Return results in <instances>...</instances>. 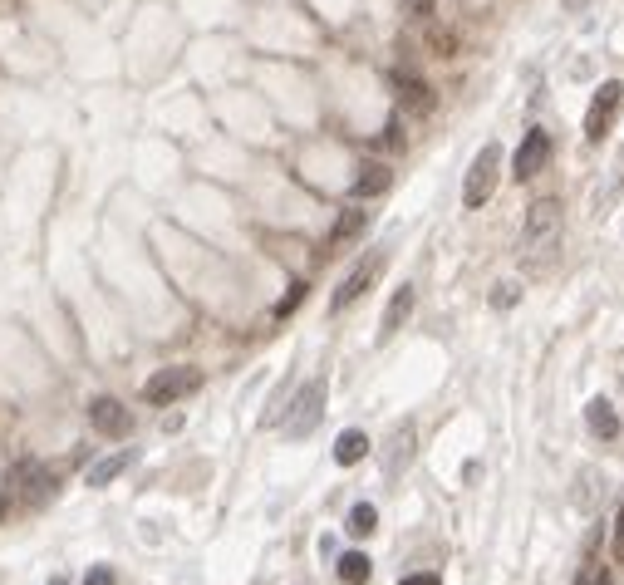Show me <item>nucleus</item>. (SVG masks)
Wrapping results in <instances>:
<instances>
[{"label": "nucleus", "instance_id": "nucleus-14", "mask_svg": "<svg viewBox=\"0 0 624 585\" xmlns=\"http://www.w3.org/2000/svg\"><path fill=\"white\" fill-rule=\"evenodd\" d=\"M369 227V207H344L340 222H335V232H330V241L335 246H344V241H354V236Z\"/></svg>", "mask_w": 624, "mask_h": 585}, {"label": "nucleus", "instance_id": "nucleus-26", "mask_svg": "<svg viewBox=\"0 0 624 585\" xmlns=\"http://www.w3.org/2000/svg\"><path fill=\"white\" fill-rule=\"evenodd\" d=\"M615 177H620V182H624V148H620V163H615Z\"/></svg>", "mask_w": 624, "mask_h": 585}, {"label": "nucleus", "instance_id": "nucleus-13", "mask_svg": "<svg viewBox=\"0 0 624 585\" xmlns=\"http://www.w3.org/2000/svg\"><path fill=\"white\" fill-rule=\"evenodd\" d=\"M364 453H369V438H364L359 428H344L340 443H335V463H340V468H354Z\"/></svg>", "mask_w": 624, "mask_h": 585}, {"label": "nucleus", "instance_id": "nucleus-10", "mask_svg": "<svg viewBox=\"0 0 624 585\" xmlns=\"http://www.w3.org/2000/svg\"><path fill=\"white\" fill-rule=\"evenodd\" d=\"M389 182H394V173H389L384 163H364V168L354 173V182H349V192L364 202V197H379V192H389Z\"/></svg>", "mask_w": 624, "mask_h": 585}, {"label": "nucleus", "instance_id": "nucleus-11", "mask_svg": "<svg viewBox=\"0 0 624 585\" xmlns=\"http://www.w3.org/2000/svg\"><path fill=\"white\" fill-rule=\"evenodd\" d=\"M408 310H413V286H398L394 300H389V310H384V325H379V340H394L398 325L408 320Z\"/></svg>", "mask_w": 624, "mask_h": 585}, {"label": "nucleus", "instance_id": "nucleus-21", "mask_svg": "<svg viewBox=\"0 0 624 585\" xmlns=\"http://www.w3.org/2000/svg\"><path fill=\"white\" fill-rule=\"evenodd\" d=\"M300 295H305V286H290V295H285L281 305H276V315H290V310L300 305Z\"/></svg>", "mask_w": 624, "mask_h": 585}, {"label": "nucleus", "instance_id": "nucleus-25", "mask_svg": "<svg viewBox=\"0 0 624 585\" xmlns=\"http://www.w3.org/2000/svg\"><path fill=\"white\" fill-rule=\"evenodd\" d=\"M585 585H610V576L600 571V576H585Z\"/></svg>", "mask_w": 624, "mask_h": 585}, {"label": "nucleus", "instance_id": "nucleus-9", "mask_svg": "<svg viewBox=\"0 0 624 585\" xmlns=\"http://www.w3.org/2000/svg\"><path fill=\"white\" fill-rule=\"evenodd\" d=\"M585 428H590L595 438H605V443L620 438V413H615V404H610V399H590V404H585Z\"/></svg>", "mask_w": 624, "mask_h": 585}, {"label": "nucleus", "instance_id": "nucleus-8", "mask_svg": "<svg viewBox=\"0 0 624 585\" xmlns=\"http://www.w3.org/2000/svg\"><path fill=\"white\" fill-rule=\"evenodd\" d=\"M89 423H94L99 438H128V433H133V413L123 409L118 399H109V394L89 404Z\"/></svg>", "mask_w": 624, "mask_h": 585}, {"label": "nucleus", "instance_id": "nucleus-5", "mask_svg": "<svg viewBox=\"0 0 624 585\" xmlns=\"http://www.w3.org/2000/svg\"><path fill=\"white\" fill-rule=\"evenodd\" d=\"M197 384H202V374L187 369V364H177V369H158V374L143 384V399H148V404H177V399H187Z\"/></svg>", "mask_w": 624, "mask_h": 585}, {"label": "nucleus", "instance_id": "nucleus-2", "mask_svg": "<svg viewBox=\"0 0 624 585\" xmlns=\"http://www.w3.org/2000/svg\"><path fill=\"white\" fill-rule=\"evenodd\" d=\"M497 177H502V148H497V143H482V153L472 158L467 182H462V207L477 212V207L497 192Z\"/></svg>", "mask_w": 624, "mask_h": 585}, {"label": "nucleus", "instance_id": "nucleus-17", "mask_svg": "<svg viewBox=\"0 0 624 585\" xmlns=\"http://www.w3.org/2000/svg\"><path fill=\"white\" fill-rule=\"evenodd\" d=\"M369 571H374V566H369V556H364V551H344V556H340V581L344 585H364V581H369Z\"/></svg>", "mask_w": 624, "mask_h": 585}, {"label": "nucleus", "instance_id": "nucleus-15", "mask_svg": "<svg viewBox=\"0 0 624 585\" xmlns=\"http://www.w3.org/2000/svg\"><path fill=\"white\" fill-rule=\"evenodd\" d=\"M408 458H413V423H403L394 433V448H389V458H384V472L398 477V472L408 468Z\"/></svg>", "mask_w": 624, "mask_h": 585}, {"label": "nucleus", "instance_id": "nucleus-20", "mask_svg": "<svg viewBox=\"0 0 624 585\" xmlns=\"http://www.w3.org/2000/svg\"><path fill=\"white\" fill-rule=\"evenodd\" d=\"M84 585H118V576L109 571V566H94V571L84 576Z\"/></svg>", "mask_w": 624, "mask_h": 585}, {"label": "nucleus", "instance_id": "nucleus-19", "mask_svg": "<svg viewBox=\"0 0 624 585\" xmlns=\"http://www.w3.org/2000/svg\"><path fill=\"white\" fill-rule=\"evenodd\" d=\"M511 300H516V281H497V291H492V305H497V310H507Z\"/></svg>", "mask_w": 624, "mask_h": 585}, {"label": "nucleus", "instance_id": "nucleus-1", "mask_svg": "<svg viewBox=\"0 0 624 585\" xmlns=\"http://www.w3.org/2000/svg\"><path fill=\"white\" fill-rule=\"evenodd\" d=\"M561 232H566V222H561V202H556V197L531 202V212H526V222H521V241H526V251H531L536 261H546V256L561 246Z\"/></svg>", "mask_w": 624, "mask_h": 585}, {"label": "nucleus", "instance_id": "nucleus-12", "mask_svg": "<svg viewBox=\"0 0 624 585\" xmlns=\"http://www.w3.org/2000/svg\"><path fill=\"white\" fill-rule=\"evenodd\" d=\"M133 458H138L133 448H123V453H114V458H99V463L89 468V487H109L114 477H123V472L133 468Z\"/></svg>", "mask_w": 624, "mask_h": 585}, {"label": "nucleus", "instance_id": "nucleus-16", "mask_svg": "<svg viewBox=\"0 0 624 585\" xmlns=\"http://www.w3.org/2000/svg\"><path fill=\"white\" fill-rule=\"evenodd\" d=\"M394 84H398V99H403L408 109H433V94H428L423 79H413V74H394Z\"/></svg>", "mask_w": 624, "mask_h": 585}, {"label": "nucleus", "instance_id": "nucleus-3", "mask_svg": "<svg viewBox=\"0 0 624 585\" xmlns=\"http://www.w3.org/2000/svg\"><path fill=\"white\" fill-rule=\"evenodd\" d=\"M620 109H624V84H620V79H605V84L595 89L590 109H585V138H590V143L610 138V128H615Z\"/></svg>", "mask_w": 624, "mask_h": 585}, {"label": "nucleus", "instance_id": "nucleus-4", "mask_svg": "<svg viewBox=\"0 0 624 585\" xmlns=\"http://www.w3.org/2000/svg\"><path fill=\"white\" fill-rule=\"evenodd\" d=\"M320 413H325V379H310L295 399H290V413H285V438H310L315 433V423H320Z\"/></svg>", "mask_w": 624, "mask_h": 585}, {"label": "nucleus", "instance_id": "nucleus-24", "mask_svg": "<svg viewBox=\"0 0 624 585\" xmlns=\"http://www.w3.org/2000/svg\"><path fill=\"white\" fill-rule=\"evenodd\" d=\"M403 10H408V15H428V10H433V0H403Z\"/></svg>", "mask_w": 624, "mask_h": 585}, {"label": "nucleus", "instance_id": "nucleus-18", "mask_svg": "<svg viewBox=\"0 0 624 585\" xmlns=\"http://www.w3.org/2000/svg\"><path fill=\"white\" fill-rule=\"evenodd\" d=\"M379 527V512L369 507V502H359V507H349V522H344V531L349 536H369V531Z\"/></svg>", "mask_w": 624, "mask_h": 585}, {"label": "nucleus", "instance_id": "nucleus-27", "mask_svg": "<svg viewBox=\"0 0 624 585\" xmlns=\"http://www.w3.org/2000/svg\"><path fill=\"white\" fill-rule=\"evenodd\" d=\"M50 585H69V581H64V576H55V581H50Z\"/></svg>", "mask_w": 624, "mask_h": 585}, {"label": "nucleus", "instance_id": "nucleus-6", "mask_svg": "<svg viewBox=\"0 0 624 585\" xmlns=\"http://www.w3.org/2000/svg\"><path fill=\"white\" fill-rule=\"evenodd\" d=\"M384 261H389V251H369V256H364V261H359V266H354V271L340 281V291L330 295V310H349L359 295L374 286V276L384 271Z\"/></svg>", "mask_w": 624, "mask_h": 585}, {"label": "nucleus", "instance_id": "nucleus-23", "mask_svg": "<svg viewBox=\"0 0 624 585\" xmlns=\"http://www.w3.org/2000/svg\"><path fill=\"white\" fill-rule=\"evenodd\" d=\"M398 585H443V581H438L433 571H418V576H403V581H398Z\"/></svg>", "mask_w": 624, "mask_h": 585}, {"label": "nucleus", "instance_id": "nucleus-22", "mask_svg": "<svg viewBox=\"0 0 624 585\" xmlns=\"http://www.w3.org/2000/svg\"><path fill=\"white\" fill-rule=\"evenodd\" d=\"M615 561L624 566V507H620V517H615Z\"/></svg>", "mask_w": 624, "mask_h": 585}, {"label": "nucleus", "instance_id": "nucleus-7", "mask_svg": "<svg viewBox=\"0 0 624 585\" xmlns=\"http://www.w3.org/2000/svg\"><path fill=\"white\" fill-rule=\"evenodd\" d=\"M546 163H551V133H546V128H526V138H521V148H516V158H511L516 182L536 177Z\"/></svg>", "mask_w": 624, "mask_h": 585}]
</instances>
